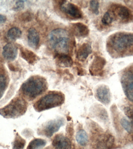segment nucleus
<instances>
[{"label":"nucleus","instance_id":"obj_1","mask_svg":"<svg viewBox=\"0 0 133 149\" xmlns=\"http://www.w3.org/2000/svg\"><path fill=\"white\" fill-rule=\"evenodd\" d=\"M107 51L114 58L133 55V33L121 31L113 34L107 42Z\"/></svg>","mask_w":133,"mask_h":149},{"label":"nucleus","instance_id":"obj_2","mask_svg":"<svg viewBox=\"0 0 133 149\" xmlns=\"http://www.w3.org/2000/svg\"><path fill=\"white\" fill-rule=\"evenodd\" d=\"M48 41L50 46L58 54H66L69 51L71 37L69 32L64 29L52 30L49 34Z\"/></svg>","mask_w":133,"mask_h":149},{"label":"nucleus","instance_id":"obj_3","mask_svg":"<svg viewBox=\"0 0 133 149\" xmlns=\"http://www.w3.org/2000/svg\"><path fill=\"white\" fill-rule=\"evenodd\" d=\"M47 89V83L44 78L35 76L30 78L23 84L22 91L28 99L33 100L43 94Z\"/></svg>","mask_w":133,"mask_h":149},{"label":"nucleus","instance_id":"obj_4","mask_svg":"<svg viewBox=\"0 0 133 149\" xmlns=\"http://www.w3.org/2000/svg\"><path fill=\"white\" fill-rule=\"evenodd\" d=\"M65 100L64 94L60 92H50L37 100L34 107L36 111L40 112L62 105Z\"/></svg>","mask_w":133,"mask_h":149},{"label":"nucleus","instance_id":"obj_5","mask_svg":"<svg viewBox=\"0 0 133 149\" xmlns=\"http://www.w3.org/2000/svg\"><path fill=\"white\" fill-rule=\"evenodd\" d=\"M27 109L24 99L17 98L0 109V115L6 118H16L23 115Z\"/></svg>","mask_w":133,"mask_h":149},{"label":"nucleus","instance_id":"obj_6","mask_svg":"<svg viewBox=\"0 0 133 149\" xmlns=\"http://www.w3.org/2000/svg\"><path fill=\"white\" fill-rule=\"evenodd\" d=\"M65 123V120L59 118L51 120L46 123L41 129L40 134L47 137H50L58 131Z\"/></svg>","mask_w":133,"mask_h":149},{"label":"nucleus","instance_id":"obj_7","mask_svg":"<svg viewBox=\"0 0 133 149\" xmlns=\"http://www.w3.org/2000/svg\"><path fill=\"white\" fill-rule=\"evenodd\" d=\"M121 81L126 95L130 100L133 101V67L124 72Z\"/></svg>","mask_w":133,"mask_h":149},{"label":"nucleus","instance_id":"obj_8","mask_svg":"<svg viewBox=\"0 0 133 149\" xmlns=\"http://www.w3.org/2000/svg\"><path fill=\"white\" fill-rule=\"evenodd\" d=\"M60 8L62 12L71 18L79 19L82 17L83 13L80 8L75 4L68 1H61Z\"/></svg>","mask_w":133,"mask_h":149},{"label":"nucleus","instance_id":"obj_9","mask_svg":"<svg viewBox=\"0 0 133 149\" xmlns=\"http://www.w3.org/2000/svg\"><path fill=\"white\" fill-rule=\"evenodd\" d=\"M112 7L116 17H117L121 22L123 23L128 22L131 19V13L127 7L120 5H115L112 6Z\"/></svg>","mask_w":133,"mask_h":149},{"label":"nucleus","instance_id":"obj_10","mask_svg":"<svg viewBox=\"0 0 133 149\" xmlns=\"http://www.w3.org/2000/svg\"><path fill=\"white\" fill-rule=\"evenodd\" d=\"M52 145L55 149H70L71 147L70 139L60 134L55 136L52 140Z\"/></svg>","mask_w":133,"mask_h":149},{"label":"nucleus","instance_id":"obj_11","mask_svg":"<svg viewBox=\"0 0 133 149\" xmlns=\"http://www.w3.org/2000/svg\"><path fill=\"white\" fill-rule=\"evenodd\" d=\"M96 96L100 102L107 105L111 101V93L109 88L105 85H102L97 88Z\"/></svg>","mask_w":133,"mask_h":149},{"label":"nucleus","instance_id":"obj_12","mask_svg":"<svg viewBox=\"0 0 133 149\" xmlns=\"http://www.w3.org/2000/svg\"><path fill=\"white\" fill-rule=\"evenodd\" d=\"M106 60L102 57L97 56L95 57L90 68V72L93 75L100 74L106 65Z\"/></svg>","mask_w":133,"mask_h":149},{"label":"nucleus","instance_id":"obj_13","mask_svg":"<svg viewBox=\"0 0 133 149\" xmlns=\"http://www.w3.org/2000/svg\"><path fill=\"white\" fill-rule=\"evenodd\" d=\"M71 29L74 34L77 37H85L89 33L87 26L81 23H73L71 24Z\"/></svg>","mask_w":133,"mask_h":149},{"label":"nucleus","instance_id":"obj_14","mask_svg":"<svg viewBox=\"0 0 133 149\" xmlns=\"http://www.w3.org/2000/svg\"><path fill=\"white\" fill-rule=\"evenodd\" d=\"M18 50L15 45L10 43L7 44L3 49L2 54L7 60L13 61L17 56Z\"/></svg>","mask_w":133,"mask_h":149},{"label":"nucleus","instance_id":"obj_15","mask_svg":"<svg viewBox=\"0 0 133 149\" xmlns=\"http://www.w3.org/2000/svg\"><path fill=\"white\" fill-rule=\"evenodd\" d=\"M56 64L60 67H70L73 65V60L69 56L65 54H57L55 58Z\"/></svg>","mask_w":133,"mask_h":149},{"label":"nucleus","instance_id":"obj_16","mask_svg":"<svg viewBox=\"0 0 133 149\" xmlns=\"http://www.w3.org/2000/svg\"><path fill=\"white\" fill-rule=\"evenodd\" d=\"M92 52V48L90 44L88 43H84L77 51V58L78 60L83 61L87 59Z\"/></svg>","mask_w":133,"mask_h":149},{"label":"nucleus","instance_id":"obj_17","mask_svg":"<svg viewBox=\"0 0 133 149\" xmlns=\"http://www.w3.org/2000/svg\"><path fill=\"white\" fill-rule=\"evenodd\" d=\"M28 44L30 47L36 48L39 44V35L38 32L34 28H30L28 32Z\"/></svg>","mask_w":133,"mask_h":149},{"label":"nucleus","instance_id":"obj_18","mask_svg":"<svg viewBox=\"0 0 133 149\" xmlns=\"http://www.w3.org/2000/svg\"><path fill=\"white\" fill-rule=\"evenodd\" d=\"M21 54L22 58L30 64H34L38 59V57L33 52L26 49H22Z\"/></svg>","mask_w":133,"mask_h":149},{"label":"nucleus","instance_id":"obj_19","mask_svg":"<svg viewBox=\"0 0 133 149\" xmlns=\"http://www.w3.org/2000/svg\"><path fill=\"white\" fill-rule=\"evenodd\" d=\"M116 19L114 10L111 7V9H108L104 14L102 18L101 21L104 25H109Z\"/></svg>","mask_w":133,"mask_h":149},{"label":"nucleus","instance_id":"obj_20","mask_svg":"<svg viewBox=\"0 0 133 149\" xmlns=\"http://www.w3.org/2000/svg\"><path fill=\"white\" fill-rule=\"evenodd\" d=\"M76 140L78 144L85 146L88 142V136L86 132L82 129L78 130L76 134Z\"/></svg>","mask_w":133,"mask_h":149},{"label":"nucleus","instance_id":"obj_21","mask_svg":"<svg viewBox=\"0 0 133 149\" xmlns=\"http://www.w3.org/2000/svg\"><path fill=\"white\" fill-rule=\"evenodd\" d=\"M46 144V141L42 139H35L29 143L27 149H41Z\"/></svg>","mask_w":133,"mask_h":149},{"label":"nucleus","instance_id":"obj_22","mask_svg":"<svg viewBox=\"0 0 133 149\" xmlns=\"http://www.w3.org/2000/svg\"><path fill=\"white\" fill-rule=\"evenodd\" d=\"M8 37L11 40H16L21 37L22 31L18 28L13 27L8 31Z\"/></svg>","mask_w":133,"mask_h":149},{"label":"nucleus","instance_id":"obj_23","mask_svg":"<svg viewBox=\"0 0 133 149\" xmlns=\"http://www.w3.org/2000/svg\"><path fill=\"white\" fill-rule=\"evenodd\" d=\"M25 144L24 139L20 137H17L14 142L13 149H23Z\"/></svg>","mask_w":133,"mask_h":149},{"label":"nucleus","instance_id":"obj_24","mask_svg":"<svg viewBox=\"0 0 133 149\" xmlns=\"http://www.w3.org/2000/svg\"><path fill=\"white\" fill-rule=\"evenodd\" d=\"M6 86V77L2 74H0V99L3 96Z\"/></svg>","mask_w":133,"mask_h":149},{"label":"nucleus","instance_id":"obj_25","mask_svg":"<svg viewBox=\"0 0 133 149\" xmlns=\"http://www.w3.org/2000/svg\"><path fill=\"white\" fill-rule=\"evenodd\" d=\"M99 3L98 1H92L90 2V8L92 12L95 15H99Z\"/></svg>","mask_w":133,"mask_h":149},{"label":"nucleus","instance_id":"obj_26","mask_svg":"<svg viewBox=\"0 0 133 149\" xmlns=\"http://www.w3.org/2000/svg\"><path fill=\"white\" fill-rule=\"evenodd\" d=\"M121 125L128 133H131L132 131V125L129 121L123 118L121 120Z\"/></svg>","mask_w":133,"mask_h":149},{"label":"nucleus","instance_id":"obj_27","mask_svg":"<svg viewBox=\"0 0 133 149\" xmlns=\"http://www.w3.org/2000/svg\"><path fill=\"white\" fill-rule=\"evenodd\" d=\"M24 2L22 1H18L15 4V6L14 7V10L15 11H19L22 10L24 8Z\"/></svg>","mask_w":133,"mask_h":149},{"label":"nucleus","instance_id":"obj_28","mask_svg":"<svg viewBox=\"0 0 133 149\" xmlns=\"http://www.w3.org/2000/svg\"><path fill=\"white\" fill-rule=\"evenodd\" d=\"M124 113L127 117L133 119V111L129 107H126L124 109Z\"/></svg>","mask_w":133,"mask_h":149},{"label":"nucleus","instance_id":"obj_29","mask_svg":"<svg viewBox=\"0 0 133 149\" xmlns=\"http://www.w3.org/2000/svg\"><path fill=\"white\" fill-rule=\"evenodd\" d=\"M6 20V16L0 14V24L5 23Z\"/></svg>","mask_w":133,"mask_h":149}]
</instances>
